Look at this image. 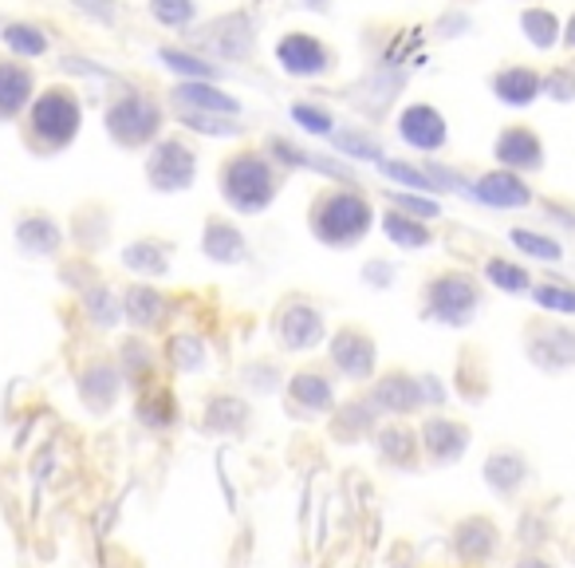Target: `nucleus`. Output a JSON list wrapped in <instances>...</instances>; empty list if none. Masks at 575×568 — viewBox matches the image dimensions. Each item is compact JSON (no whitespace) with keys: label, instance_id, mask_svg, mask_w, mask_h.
I'll use <instances>...</instances> for the list:
<instances>
[{"label":"nucleus","instance_id":"obj_1","mask_svg":"<svg viewBox=\"0 0 575 568\" xmlns=\"http://www.w3.org/2000/svg\"><path fill=\"white\" fill-rule=\"evenodd\" d=\"M288 186V174L276 167L261 143H237L217 158V194L233 214L256 217L276 206V197Z\"/></svg>","mask_w":575,"mask_h":568},{"label":"nucleus","instance_id":"obj_2","mask_svg":"<svg viewBox=\"0 0 575 568\" xmlns=\"http://www.w3.org/2000/svg\"><path fill=\"white\" fill-rule=\"evenodd\" d=\"M375 221H379V209L359 182H323L308 202V234L335 253L359 249L371 237Z\"/></svg>","mask_w":575,"mask_h":568},{"label":"nucleus","instance_id":"obj_3","mask_svg":"<svg viewBox=\"0 0 575 568\" xmlns=\"http://www.w3.org/2000/svg\"><path fill=\"white\" fill-rule=\"evenodd\" d=\"M79 127H83V103H79V91L68 83L44 88L24 111V143L39 158L68 150L79 138Z\"/></svg>","mask_w":575,"mask_h":568},{"label":"nucleus","instance_id":"obj_4","mask_svg":"<svg viewBox=\"0 0 575 568\" xmlns=\"http://www.w3.org/2000/svg\"><path fill=\"white\" fill-rule=\"evenodd\" d=\"M170 107L166 99L150 95L147 88H123L103 107V130L118 150H147L150 143L166 135Z\"/></svg>","mask_w":575,"mask_h":568},{"label":"nucleus","instance_id":"obj_5","mask_svg":"<svg viewBox=\"0 0 575 568\" xmlns=\"http://www.w3.org/2000/svg\"><path fill=\"white\" fill-rule=\"evenodd\" d=\"M481 304H485V284H481V276L453 265L429 273L418 296L422 320L446 323V328H465V323H473L481 313Z\"/></svg>","mask_w":575,"mask_h":568},{"label":"nucleus","instance_id":"obj_6","mask_svg":"<svg viewBox=\"0 0 575 568\" xmlns=\"http://www.w3.org/2000/svg\"><path fill=\"white\" fill-rule=\"evenodd\" d=\"M194 44L202 56L217 59V64H253L256 48H261V20L253 16L249 9H233V12H221L214 20H197L194 29Z\"/></svg>","mask_w":575,"mask_h":568},{"label":"nucleus","instance_id":"obj_7","mask_svg":"<svg viewBox=\"0 0 575 568\" xmlns=\"http://www.w3.org/2000/svg\"><path fill=\"white\" fill-rule=\"evenodd\" d=\"M197 143L186 130H170L158 143L147 147V162H142V174H147L150 190L154 194H186L197 182Z\"/></svg>","mask_w":575,"mask_h":568},{"label":"nucleus","instance_id":"obj_8","mask_svg":"<svg viewBox=\"0 0 575 568\" xmlns=\"http://www.w3.org/2000/svg\"><path fill=\"white\" fill-rule=\"evenodd\" d=\"M276 68L288 79H303V83H320V79H332L340 71V48L332 39L315 36L308 29H288L276 36L273 44Z\"/></svg>","mask_w":575,"mask_h":568},{"label":"nucleus","instance_id":"obj_9","mask_svg":"<svg viewBox=\"0 0 575 568\" xmlns=\"http://www.w3.org/2000/svg\"><path fill=\"white\" fill-rule=\"evenodd\" d=\"M268 323H273V340L292 355L315 352L327 340V316H323L320 300L308 293H284Z\"/></svg>","mask_w":575,"mask_h":568},{"label":"nucleus","instance_id":"obj_10","mask_svg":"<svg viewBox=\"0 0 575 568\" xmlns=\"http://www.w3.org/2000/svg\"><path fill=\"white\" fill-rule=\"evenodd\" d=\"M406 88H410V68H406V64L375 59L371 68L363 71L352 88L343 91V99H347V103H352V107L359 111L367 123H382Z\"/></svg>","mask_w":575,"mask_h":568},{"label":"nucleus","instance_id":"obj_11","mask_svg":"<svg viewBox=\"0 0 575 568\" xmlns=\"http://www.w3.org/2000/svg\"><path fill=\"white\" fill-rule=\"evenodd\" d=\"M327 360L332 372L347 383H371L379 372V343L363 323H340L327 336Z\"/></svg>","mask_w":575,"mask_h":568},{"label":"nucleus","instance_id":"obj_12","mask_svg":"<svg viewBox=\"0 0 575 568\" xmlns=\"http://www.w3.org/2000/svg\"><path fill=\"white\" fill-rule=\"evenodd\" d=\"M525 352H528V360L548 375L572 372L575 367V328L564 320L537 316V320L525 323Z\"/></svg>","mask_w":575,"mask_h":568},{"label":"nucleus","instance_id":"obj_13","mask_svg":"<svg viewBox=\"0 0 575 568\" xmlns=\"http://www.w3.org/2000/svg\"><path fill=\"white\" fill-rule=\"evenodd\" d=\"M394 135L414 155H438V150L449 147V118L429 99H414L394 115Z\"/></svg>","mask_w":575,"mask_h":568},{"label":"nucleus","instance_id":"obj_14","mask_svg":"<svg viewBox=\"0 0 575 568\" xmlns=\"http://www.w3.org/2000/svg\"><path fill=\"white\" fill-rule=\"evenodd\" d=\"M493 158H497V167L532 178L548 167V147L532 123L513 118V123H505V127L497 130V138H493Z\"/></svg>","mask_w":575,"mask_h":568},{"label":"nucleus","instance_id":"obj_15","mask_svg":"<svg viewBox=\"0 0 575 568\" xmlns=\"http://www.w3.org/2000/svg\"><path fill=\"white\" fill-rule=\"evenodd\" d=\"M284 407L292 419H320L335 411V379L327 367H300L284 383Z\"/></svg>","mask_w":575,"mask_h":568},{"label":"nucleus","instance_id":"obj_16","mask_svg":"<svg viewBox=\"0 0 575 568\" xmlns=\"http://www.w3.org/2000/svg\"><path fill=\"white\" fill-rule=\"evenodd\" d=\"M488 91H493L501 107L525 111L537 99H544V68L525 64V59H505V64L488 71Z\"/></svg>","mask_w":575,"mask_h":568},{"label":"nucleus","instance_id":"obj_17","mask_svg":"<svg viewBox=\"0 0 575 568\" xmlns=\"http://www.w3.org/2000/svg\"><path fill=\"white\" fill-rule=\"evenodd\" d=\"M469 197L488 209H528L537 202V190H532V182H528L525 174H517V170L493 167V170L473 174Z\"/></svg>","mask_w":575,"mask_h":568},{"label":"nucleus","instance_id":"obj_18","mask_svg":"<svg viewBox=\"0 0 575 568\" xmlns=\"http://www.w3.org/2000/svg\"><path fill=\"white\" fill-rule=\"evenodd\" d=\"M170 111H202V115H244L241 95L225 88V83H209V79H174V88L166 91Z\"/></svg>","mask_w":575,"mask_h":568},{"label":"nucleus","instance_id":"obj_19","mask_svg":"<svg viewBox=\"0 0 575 568\" xmlns=\"http://www.w3.org/2000/svg\"><path fill=\"white\" fill-rule=\"evenodd\" d=\"M367 399L375 402V411L379 414H394V419H402V414H418L422 411V383H418V375L406 372V367L375 372Z\"/></svg>","mask_w":575,"mask_h":568},{"label":"nucleus","instance_id":"obj_20","mask_svg":"<svg viewBox=\"0 0 575 568\" xmlns=\"http://www.w3.org/2000/svg\"><path fill=\"white\" fill-rule=\"evenodd\" d=\"M469 446V427L453 414H429L418 431V451L426 454L434 466L458 462Z\"/></svg>","mask_w":575,"mask_h":568},{"label":"nucleus","instance_id":"obj_21","mask_svg":"<svg viewBox=\"0 0 575 568\" xmlns=\"http://www.w3.org/2000/svg\"><path fill=\"white\" fill-rule=\"evenodd\" d=\"M202 253L214 265H244L249 261V237L233 217L209 214L202 226Z\"/></svg>","mask_w":575,"mask_h":568},{"label":"nucleus","instance_id":"obj_22","mask_svg":"<svg viewBox=\"0 0 575 568\" xmlns=\"http://www.w3.org/2000/svg\"><path fill=\"white\" fill-rule=\"evenodd\" d=\"M36 99V76L24 59L0 56V118H20L28 111V103Z\"/></svg>","mask_w":575,"mask_h":568},{"label":"nucleus","instance_id":"obj_23","mask_svg":"<svg viewBox=\"0 0 575 568\" xmlns=\"http://www.w3.org/2000/svg\"><path fill=\"white\" fill-rule=\"evenodd\" d=\"M375 226H379L382 237H387L394 249H402V253H422V249H429L434 241H438L434 221H422V217L402 214V209H394V206L382 209Z\"/></svg>","mask_w":575,"mask_h":568},{"label":"nucleus","instance_id":"obj_24","mask_svg":"<svg viewBox=\"0 0 575 568\" xmlns=\"http://www.w3.org/2000/svg\"><path fill=\"white\" fill-rule=\"evenodd\" d=\"M154 56L174 79H209V83H225V76H229L225 64L202 56L197 48H182V44H158Z\"/></svg>","mask_w":575,"mask_h":568},{"label":"nucleus","instance_id":"obj_25","mask_svg":"<svg viewBox=\"0 0 575 568\" xmlns=\"http://www.w3.org/2000/svg\"><path fill=\"white\" fill-rule=\"evenodd\" d=\"M327 147H332L340 158H352V162H371V167H379L382 158H387V143H382L379 130L359 127V123H352V127H335L332 138H327Z\"/></svg>","mask_w":575,"mask_h":568},{"label":"nucleus","instance_id":"obj_26","mask_svg":"<svg viewBox=\"0 0 575 568\" xmlns=\"http://www.w3.org/2000/svg\"><path fill=\"white\" fill-rule=\"evenodd\" d=\"M123 265L138 276H166L170 265H174V241L166 237H138L123 249Z\"/></svg>","mask_w":575,"mask_h":568},{"label":"nucleus","instance_id":"obj_27","mask_svg":"<svg viewBox=\"0 0 575 568\" xmlns=\"http://www.w3.org/2000/svg\"><path fill=\"white\" fill-rule=\"evenodd\" d=\"M520 32L537 52H556L560 48V32H564V16H560L552 4H525L520 9Z\"/></svg>","mask_w":575,"mask_h":568},{"label":"nucleus","instance_id":"obj_28","mask_svg":"<svg viewBox=\"0 0 575 568\" xmlns=\"http://www.w3.org/2000/svg\"><path fill=\"white\" fill-rule=\"evenodd\" d=\"M16 237L32 257H51V253H59V246H64V229H59V221L51 214H39V209L20 217Z\"/></svg>","mask_w":575,"mask_h":568},{"label":"nucleus","instance_id":"obj_29","mask_svg":"<svg viewBox=\"0 0 575 568\" xmlns=\"http://www.w3.org/2000/svg\"><path fill=\"white\" fill-rule=\"evenodd\" d=\"M170 313V300L166 293H158L154 284H130L127 293H123V316L138 328H158V323L166 320Z\"/></svg>","mask_w":575,"mask_h":568},{"label":"nucleus","instance_id":"obj_30","mask_svg":"<svg viewBox=\"0 0 575 568\" xmlns=\"http://www.w3.org/2000/svg\"><path fill=\"white\" fill-rule=\"evenodd\" d=\"M481 281H485L488 288H497V293L525 296V293H532L537 276L528 273L520 261H513V257H488L485 269H481Z\"/></svg>","mask_w":575,"mask_h":568},{"label":"nucleus","instance_id":"obj_31","mask_svg":"<svg viewBox=\"0 0 575 568\" xmlns=\"http://www.w3.org/2000/svg\"><path fill=\"white\" fill-rule=\"evenodd\" d=\"M186 135L202 138H244V118L233 115H202V111H170Z\"/></svg>","mask_w":575,"mask_h":568},{"label":"nucleus","instance_id":"obj_32","mask_svg":"<svg viewBox=\"0 0 575 568\" xmlns=\"http://www.w3.org/2000/svg\"><path fill=\"white\" fill-rule=\"evenodd\" d=\"M288 118H292V123L303 130V135L323 138V143L332 138L335 127H340L335 111L327 107V103H315V99H292V103H288Z\"/></svg>","mask_w":575,"mask_h":568},{"label":"nucleus","instance_id":"obj_33","mask_svg":"<svg viewBox=\"0 0 575 568\" xmlns=\"http://www.w3.org/2000/svg\"><path fill=\"white\" fill-rule=\"evenodd\" d=\"M525 474H528V462L525 454L517 451H493L485 462V481L497 493H513L520 481H525Z\"/></svg>","mask_w":575,"mask_h":568},{"label":"nucleus","instance_id":"obj_34","mask_svg":"<svg viewBox=\"0 0 575 568\" xmlns=\"http://www.w3.org/2000/svg\"><path fill=\"white\" fill-rule=\"evenodd\" d=\"M379 174L387 178V182H394L399 190H418V194L438 197V186H434L429 170L422 167V158H418V162H410V158H382Z\"/></svg>","mask_w":575,"mask_h":568},{"label":"nucleus","instance_id":"obj_35","mask_svg":"<svg viewBox=\"0 0 575 568\" xmlns=\"http://www.w3.org/2000/svg\"><path fill=\"white\" fill-rule=\"evenodd\" d=\"M147 12L158 29L170 32H189L202 20V4L197 0H147Z\"/></svg>","mask_w":575,"mask_h":568},{"label":"nucleus","instance_id":"obj_36","mask_svg":"<svg viewBox=\"0 0 575 568\" xmlns=\"http://www.w3.org/2000/svg\"><path fill=\"white\" fill-rule=\"evenodd\" d=\"M0 39L9 44V52L16 59H39V56H48L51 48V39L48 32L39 29V24H4V32H0Z\"/></svg>","mask_w":575,"mask_h":568},{"label":"nucleus","instance_id":"obj_37","mask_svg":"<svg viewBox=\"0 0 575 568\" xmlns=\"http://www.w3.org/2000/svg\"><path fill=\"white\" fill-rule=\"evenodd\" d=\"M508 241H513V249L525 257H532V261H548V265H556V261H564V246H560L556 237L548 234H537V229H508Z\"/></svg>","mask_w":575,"mask_h":568},{"label":"nucleus","instance_id":"obj_38","mask_svg":"<svg viewBox=\"0 0 575 568\" xmlns=\"http://www.w3.org/2000/svg\"><path fill=\"white\" fill-rule=\"evenodd\" d=\"M544 99H552L560 107H572L575 103V52H567L564 59L544 68Z\"/></svg>","mask_w":575,"mask_h":568},{"label":"nucleus","instance_id":"obj_39","mask_svg":"<svg viewBox=\"0 0 575 568\" xmlns=\"http://www.w3.org/2000/svg\"><path fill=\"white\" fill-rule=\"evenodd\" d=\"M205 422L214 427V431H225V434H233L241 431L244 422H249V407H244L237 395H209V411H205Z\"/></svg>","mask_w":575,"mask_h":568},{"label":"nucleus","instance_id":"obj_40","mask_svg":"<svg viewBox=\"0 0 575 568\" xmlns=\"http://www.w3.org/2000/svg\"><path fill=\"white\" fill-rule=\"evenodd\" d=\"M532 300L548 316H575V284L567 281H537L532 284Z\"/></svg>","mask_w":575,"mask_h":568},{"label":"nucleus","instance_id":"obj_41","mask_svg":"<svg viewBox=\"0 0 575 568\" xmlns=\"http://www.w3.org/2000/svg\"><path fill=\"white\" fill-rule=\"evenodd\" d=\"M379 451L387 454L394 466H406L414 454H422L418 451V434L414 431H406L402 422H390L387 431H379Z\"/></svg>","mask_w":575,"mask_h":568},{"label":"nucleus","instance_id":"obj_42","mask_svg":"<svg viewBox=\"0 0 575 568\" xmlns=\"http://www.w3.org/2000/svg\"><path fill=\"white\" fill-rule=\"evenodd\" d=\"M382 197H387V206L422 217V221H438L441 217V202L434 194H418V190H387Z\"/></svg>","mask_w":575,"mask_h":568},{"label":"nucleus","instance_id":"obj_43","mask_svg":"<svg viewBox=\"0 0 575 568\" xmlns=\"http://www.w3.org/2000/svg\"><path fill=\"white\" fill-rule=\"evenodd\" d=\"M115 395H118V372L107 367V363H95L88 372V379H83V399H88L91 407H111Z\"/></svg>","mask_w":575,"mask_h":568},{"label":"nucleus","instance_id":"obj_44","mask_svg":"<svg viewBox=\"0 0 575 568\" xmlns=\"http://www.w3.org/2000/svg\"><path fill=\"white\" fill-rule=\"evenodd\" d=\"M166 360L174 372H197L205 363V343L197 340V336H174V340L166 343Z\"/></svg>","mask_w":575,"mask_h":568},{"label":"nucleus","instance_id":"obj_45","mask_svg":"<svg viewBox=\"0 0 575 568\" xmlns=\"http://www.w3.org/2000/svg\"><path fill=\"white\" fill-rule=\"evenodd\" d=\"M88 313H91V320H95V323L111 328V323L123 320V300L111 293L107 284H95V288L88 293Z\"/></svg>","mask_w":575,"mask_h":568},{"label":"nucleus","instance_id":"obj_46","mask_svg":"<svg viewBox=\"0 0 575 568\" xmlns=\"http://www.w3.org/2000/svg\"><path fill=\"white\" fill-rule=\"evenodd\" d=\"M469 29H473V16H469V9H461V4H449V9L441 12V20H434V36L438 39H458L465 36Z\"/></svg>","mask_w":575,"mask_h":568},{"label":"nucleus","instance_id":"obj_47","mask_svg":"<svg viewBox=\"0 0 575 568\" xmlns=\"http://www.w3.org/2000/svg\"><path fill=\"white\" fill-rule=\"evenodd\" d=\"M83 16H91L95 24H107V29H115L118 24V0H71Z\"/></svg>","mask_w":575,"mask_h":568},{"label":"nucleus","instance_id":"obj_48","mask_svg":"<svg viewBox=\"0 0 575 568\" xmlns=\"http://www.w3.org/2000/svg\"><path fill=\"white\" fill-rule=\"evenodd\" d=\"M363 276H367V284H371V288H387V284L394 281V265H390V261H367Z\"/></svg>","mask_w":575,"mask_h":568},{"label":"nucleus","instance_id":"obj_49","mask_svg":"<svg viewBox=\"0 0 575 568\" xmlns=\"http://www.w3.org/2000/svg\"><path fill=\"white\" fill-rule=\"evenodd\" d=\"M292 4L303 12H315V16H327L335 9V0H292Z\"/></svg>","mask_w":575,"mask_h":568},{"label":"nucleus","instance_id":"obj_50","mask_svg":"<svg viewBox=\"0 0 575 568\" xmlns=\"http://www.w3.org/2000/svg\"><path fill=\"white\" fill-rule=\"evenodd\" d=\"M560 48H564V52H575V9L564 16V32H560Z\"/></svg>","mask_w":575,"mask_h":568},{"label":"nucleus","instance_id":"obj_51","mask_svg":"<svg viewBox=\"0 0 575 568\" xmlns=\"http://www.w3.org/2000/svg\"><path fill=\"white\" fill-rule=\"evenodd\" d=\"M520 568H552V565H544V560H525Z\"/></svg>","mask_w":575,"mask_h":568}]
</instances>
